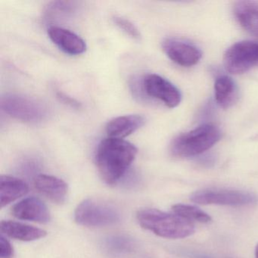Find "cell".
Instances as JSON below:
<instances>
[{
	"label": "cell",
	"mask_w": 258,
	"mask_h": 258,
	"mask_svg": "<svg viewBox=\"0 0 258 258\" xmlns=\"http://www.w3.org/2000/svg\"><path fill=\"white\" fill-rule=\"evenodd\" d=\"M137 148L121 139L102 140L96 150V162L102 180L108 185L115 184L126 173L137 157Z\"/></svg>",
	"instance_id": "cell-1"
},
{
	"label": "cell",
	"mask_w": 258,
	"mask_h": 258,
	"mask_svg": "<svg viewBox=\"0 0 258 258\" xmlns=\"http://www.w3.org/2000/svg\"><path fill=\"white\" fill-rule=\"evenodd\" d=\"M137 220L142 227L162 238H184L192 235L195 226L191 221L177 215L156 209L141 210Z\"/></svg>",
	"instance_id": "cell-2"
},
{
	"label": "cell",
	"mask_w": 258,
	"mask_h": 258,
	"mask_svg": "<svg viewBox=\"0 0 258 258\" xmlns=\"http://www.w3.org/2000/svg\"><path fill=\"white\" fill-rule=\"evenodd\" d=\"M220 130L213 124H203L177 136L170 144V153L176 158H189L209 150L220 140Z\"/></svg>",
	"instance_id": "cell-3"
},
{
	"label": "cell",
	"mask_w": 258,
	"mask_h": 258,
	"mask_svg": "<svg viewBox=\"0 0 258 258\" xmlns=\"http://www.w3.org/2000/svg\"><path fill=\"white\" fill-rule=\"evenodd\" d=\"M75 221L87 227H102L118 223V210L108 202L94 199L83 201L75 213Z\"/></svg>",
	"instance_id": "cell-4"
},
{
	"label": "cell",
	"mask_w": 258,
	"mask_h": 258,
	"mask_svg": "<svg viewBox=\"0 0 258 258\" xmlns=\"http://www.w3.org/2000/svg\"><path fill=\"white\" fill-rule=\"evenodd\" d=\"M3 110L12 117L25 122H39L48 115L45 104L25 95L9 93L1 99Z\"/></svg>",
	"instance_id": "cell-5"
},
{
	"label": "cell",
	"mask_w": 258,
	"mask_h": 258,
	"mask_svg": "<svg viewBox=\"0 0 258 258\" xmlns=\"http://www.w3.org/2000/svg\"><path fill=\"white\" fill-rule=\"evenodd\" d=\"M223 63L232 75H241L258 67V43L241 41L232 45L225 52Z\"/></svg>",
	"instance_id": "cell-6"
},
{
	"label": "cell",
	"mask_w": 258,
	"mask_h": 258,
	"mask_svg": "<svg viewBox=\"0 0 258 258\" xmlns=\"http://www.w3.org/2000/svg\"><path fill=\"white\" fill-rule=\"evenodd\" d=\"M143 90L149 97L162 102L168 108H176L181 102L179 90L165 78L155 74L146 75L142 80Z\"/></svg>",
	"instance_id": "cell-7"
},
{
	"label": "cell",
	"mask_w": 258,
	"mask_h": 258,
	"mask_svg": "<svg viewBox=\"0 0 258 258\" xmlns=\"http://www.w3.org/2000/svg\"><path fill=\"white\" fill-rule=\"evenodd\" d=\"M190 199L199 205L230 206L249 205L256 201L250 193L235 190H203L193 193Z\"/></svg>",
	"instance_id": "cell-8"
},
{
	"label": "cell",
	"mask_w": 258,
	"mask_h": 258,
	"mask_svg": "<svg viewBox=\"0 0 258 258\" xmlns=\"http://www.w3.org/2000/svg\"><path fill=\"white\" fill-rule=\"evenodd\" d=\"M162 47L170 60L182 67L196 66L202 58V52L197 47L176 39L164 40Z\"/></svg>",
	"instance_id": "cell-9"
},
{
	"label": "cell",
	"mask_w": 258,
	"mask_h": 258,
	"mask_svg": "<svg viewBox=\"0 0 258 258\" xmlns=\"http://www.w3.org/2000/svg\"><path fill=\"white\" fill-rule=\"evenodd\" d=\"M11 213L16 218L37 223L50 221V213L47 206L38 198L29 197L16 204Z\"/></svg>",
	"instance_id": "cell-10"
},
{
	"label": "cell",
	"mask_w": 258,
	"mask_h": 258,
	"mask_svg": "<svg viewBox=\"0 0 258 258\" xmlns=\"http://www.w3.org/2000/svg\"><path fill=\"white\" fill-rule=\"evenodd\" d=\"M48 36L52 43L64 53L79 55L87 50V43L84 39L70 30L61 27L51 26L48 29Z\"/></svg>",
	"instance_id": "cell-11"
},
{
	"label": "cell",
	"mask_w": 258,
	"mask_h": 258,
	"mask_svg": "<svg viewBox=\"0 0 258 258\" xmlns=\"http://www.w3.org/2000/svg\"><path fill=\"white\" fill-rule=\"evenodd\" d=\"M146 123V118L140 114H128L111 119L107 123V134L111 138L121 139L138 131Z\"/></svg>",
	"instance_id": "cell-12"
},
{
	"label": "cell",
	"mask_w": 258,
	"mask_h": 258,
	"mask_svg": "<svg viewBox=\"0 0 258 258\" xmlns=\"http://www.w3.org/2000/svg\"><path fill=\"white\" fill-rule=\"evenodd\" d=\"M34 185L39 192L55 204L64 203L68 194V185L59 178L40 174L34 179Z\"/></svg>",
	"instance_id": "cell-13"
},
{
	"label": "cell",
	"mask_w": 258,
	"mask_h": 258,
	"mask_svg": "<svg viewBox=\"0 0 258 258\" xmlns=\"http://www.w3.org/2000/svg\"><path fill=\"white\" fill-rule=\"evenodd\" d=\"M234 14L244 31L258 37V2L238 1L234 6Z\"/></svg>",
	"instance_id": "cell-14"
},
{
	"label": "cell",
	"mask_w": 258,
	"mask_h": 258,
	"mask_svg": "<svg viewBox=\"0 0 258 258\" xmlns=\"http://www.w3.org/2000/svg\"><path fill=\"white\" fill-rule=\"evenodd\" d=\"M0 229L8 236L24 241L40 239L47 235L43 229L11 220H3L0 223Z\"/></svg>",
	"instance_id": "cell-15"
},
{
	"label": "cell",
	"mask_w": 258,
	"mask_h": 258,
	"mask_svg": "<svg viewBox=\"0 0 258 258\" xmlns=\"http://www.w3.org/2000/svg\"><path fill=\"white\" fill-rule=\"evenodd\" d=\"M29 187L25 181L14 176L3 175L0 177V205L1 208L19 198L25 196Z\"/></svg>",
	"instance_id": "cell-16"
},
{
	"label": "cell",
	"mask_w": 258,
	"mask_h": 258,
	"mask_svg": "<svg viewBox=\"0 0 258 258\" xmlns=\"http://www.w3.org/2000/svg\"><path fill=\"white\" fill-rule=\"evenodd\" d=\"M215 99L219 106L228 108L232 106L238 98L237 87L234 81L227 76H222L214 84Z\"/></svg>",
	"instance_id": "cell-17"
},
{
	"label": "cell",
	"mask_w": 258,
	"mask_h": 258,
	"mask_svg": "<svg viewBox=\"0 0 258 258\" xmlns=\"http://www.w3.org/2000/svg\"><path fill=\"white\" fill-rule=\"evenodd\" d=\"M172 209L175 214L189 221L194 220L203 223H208L211 221V217L209 214L191 205L177 204L173 205Z\"/></svg>",
	"instance_id": "cell-18"
},
{
	"label": "cell",
	"mask_w": 258,
	"mask_h": 258,
	"mask_svg": "<svg viewBox=\"0 0 258 258\" xmlns=\"http://www.w3.org/2000/svg\"><path fill=\"white\" fill-rule=\"evenodd\" d=\"M107 249L113 253H123L131 251L134 247V243L129 238L124 237H113L108 238L106 244Z\"/></svg>",
	"instance_id": "cell-19"
},
{
	"label": "cell",
	"mask_w": 258,
	"mask_h": 258,
	"mask_svg": "<svg viewBox=\"0 0 258 258\" xmlns=\"http://www.w3.org/2000/svg\"><path fill=\"white\" fill-rule=\"evenodd\" d=\"M113 20L114 24L131 38L136 40H140L142 38L140 30L131 21L120 16H115Z\"/></svg>",
	"instance_id": "cell-20"
},
{
	"label": "cell",
	"mask_w": 258,
	"mask_h": 258,
	"mask_svg": "<svg viewBox=\"0 0 258 258\" xmlns=\"http://www.w3.org/2000/svg\"><path fill=\"white\" fill-rule=\"evenodd\" d=\"M14 255V250L11 243L4 235L0 236V257L12 258Z\"/></svg>",
	"instance_id": "cell-21"
},
{
	"label": "cell",
	"mask_w": 258,
	"mask_h": 258,
	"mask_svg": "<svg viewBox=\"0 0 258 258\" xmlns=\"http://www.w3.org/2000/svg\"><path fill=\"white\" fill-rule=\"evenodd\" d=\"M57 97H58L61 102L70 105V106L74 107V108H80V106H81V104H80L78 101L75 100L73 98L69 97L67 95L61 93V92H58V93H57Z\"/></svg>",
	"instance_id": "cell-22"
},
{
	"label": "cell",
	"mask_w": 258,
	"mask_h": 258,
	"mask_svg": "<svg viewBox=\"0 0 258 258\" xmlns=\"http://www.w3.org/2000/svg\"><path fill=\"white\" fill-rule=\"evenodd\" d=\"M255 256H256V258H258V244L256 247V250H255Z\"/></svg>",
	"instance_id": "cell-23"
}]
</instances>
